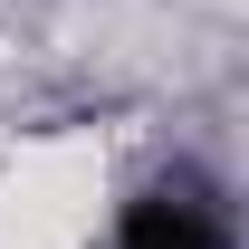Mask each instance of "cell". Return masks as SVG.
Returning <instances> with one entry per match:
<instances>
[{
  "instance_id": "1",
  "label": "cell",
  "mask_w": 249,
  "mask_h": 249,
  "mask_svg": "<svg viewBox=\"0 0 249 249\" xmlns=\"http://www.w3.org/2000/svg\"><path fill=\"white\" fill-rule=\"evenodd\" d=\"M115 249H230V240H220V220L201 211V201H173V192H163V201H134V211H124Z\"/></svg>"
}]
</instances>
